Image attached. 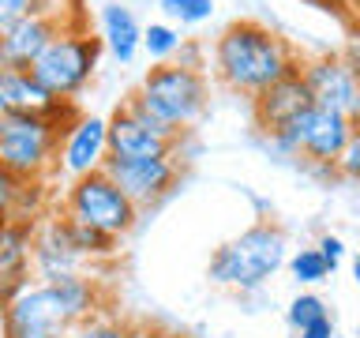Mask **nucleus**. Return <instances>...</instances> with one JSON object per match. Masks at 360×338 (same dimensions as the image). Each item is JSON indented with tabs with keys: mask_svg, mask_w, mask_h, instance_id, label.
I'll use <instances>...</instances> for the list:
<instances>
[{
	"mask_svg": "<svg viewBox=\"0 0 360 338\" xmlns=\"http://www.w3.org/2000/svg\"><path fill=\"white\" fill-rule=\"evenodd\" d=\"M300 64L304 61L297 56V49L255 19L229 23L214 42V75L229 90L248 98L263 94L266 87L300 72Z\"/></svg>",
	"mask_w": 360,
	"mask_h": 338,
	"instance_id": "f257e3e1",
	"label": "nucleus"
},
{
	"mask_svg": "<svg viewBox=\"0 0 360 338\" xmlns=\"http://www.w3.org/2000/svg\"><path fill=\"white\" fill-rule=\"evenodd\" d=\"M285 259H289L285 230L274 222H255L244 233H236L233 241L214 248L207 275L214 286L252 293V289H263L285 267Z\"/></svg>",
	"mask_w": 360,
	"mask_h": 338,
	"instance_id": "f03ea898",
	"label": "nucleus"
},
{
	"mask_svg": "<svg viewBox=\"0 0 360 338\" xmlns=\"http://www.w3.org/2000/svg\"><path fill=\"white\" fill-rule=\"evenodd\" d=\"M131 98L139 101L162 128L180 135L202 117V109H207V75L191 64H180V61L154 64L150 72L143 75V83Z\"/></svg>",
	"mask_w": 360,
	"mask_h": 338,
	"instance_id": "7ed1b4c3",
	"label": "nucleus"
},
{
	"mask_svg": "<svg viewBox=\"0 0 360 338\" xmlns=\"http://www.w3.org/2000/svg\"><path fill=\"white\" fill-rule=\"evenodd\" d=\"M98 56H101V38H94L83 27V19H72L56 30V38L45 45V53L30 64V75L38 79L49 98L75 101L98 72Z\"/></svg>",
	"mask_w": 360,
	"mask_h": 338,
	"instance_id": "20e7f679",
	"label": "nucleus"
},
{
	"mask_svg": "<svg viewBox=\"0 0 360 338\" xmlns=\"http://www.w3.org/2000/svg\"><path fill=\"white\" fill-rule=\"evenodd\" d=\"M60 135L45 113H8L0 117V165L19 180H49Z\"/></svg>",
	"mask_w": 360,
	"mask_h": 338,
	"instance_id": "39448f33",
	"label": "nucleus"
},
{
	"mask_svg": "<svg viewBox=\"0 0 360 338\" xmlns=\"http://www.w3.org/2000/svg\"><path fill=\"white\" fill-rule=\"evenodd\" d=\"M60 218L83 222V225H90V230H101V233H109V237L120 241L124 233L135 230L139 207L117 188V180H112L105 169H98V173L75 177L72 184L64 188Z\"/></svg>",
	"mask_w": 360,
	"mask_h": 338,
	"instance_id": "423d86ee",
	"label": "nucleus"
},
{
	"mask_svg": "<svg viewBox=\"0 0 360 338\" xmlns=\"http://www.w3.org/2000/svg\"><path fill=\"white\" fill-rule=\"evenodd\" d=\"M353 128H356L353 120L338 117V113L323 109V106H308L300 117H292L285 128L266 135V139L278 154H304L315 165H334L342 146L349 143V135H353Z\"/></svg>",
	"mask_w": 360,
	"mask_h": 338,
	"instance_id": "0eeeda50",
	"label": "nucleus"
},
{
	"mask_svg": "<svg viewBox=\"0 0 360 338\" xmlns=\"http://www.w3.org/2000/svg\"><path fill=\"white\" fill-rule=\"evenodd\" d=\"M0 327L4 338H68L72 323L56 304L49 282H30L15 297L0 304Z\"/></svg>",
	"mask_w": 360,
	"mask_h": 338,
	"instance_id": "6e6552de",
	"label": "nucleus"
},
{
	"mask_svg": "<svg viewBox=\"0 0 360 338\" xmlns=\"http://www.w3.org/2000/svg\"><path fill=\"white\" fill-rule=\"evenodd\" d=\"M105 135H109V154L112 158L176 154V143H180V135L162 128L135 98H128L112 117H105Z\"/></svg>",
	"mask_w": 360,
	"mask_h": 338,
	"instance_id": "1a4fd4ad",
	"label": "nucleus"
},
{
	"mask_svg": "<svg viewBox=\"0 0 360 338\" xmlns=\"http://www.w3.org/2000/svg\"><path fill=\"white\" fill-rule=\"evenodd\" d=\"M101 169L117 180V188L139 211L150 207V203H162L176 188V177H180L176 154H154V158H112L109 154Z\"/></svg>",
	"mask_w": 360,
	"mask_h": 338,
	"instance_id": "9d476101",
	"label": "nucleus"
},
{
	"mask_svg": "<svg viewBox=\"0 0 360 338\" xmlns=\"http://www.w3.org/2000/svg\"><path fill=\"white\" fill-rule=\"evenodd\" d=\"M300 79H304V87H308L315 106L330 109V113L353 120L360 128V83L345 68L342 56H315V61H304Z\"/></svg>",
	"mask_w": 360,
	"mask_h": 338,
	"instance_id": "9b49d317",
	"label": "nucleus"
},
{
	"mask_svg": "<svg viewBox=\"0 0 360 338\" xmlns=\"http://www.w3.org/2000/svg\"><path fill=\"white\" fill-rule=\"evenodd\" d=\"M30 270H34V282H56V278L79 275V270H90V263L75 252L72 237H68V222L60 214H41L34 222Z\"/></svg>",
	"mask_w": 360,
	"mask_h": 338,
	"instance_id": "f8f14e48",
	"label": "nucleus"
},
{
	"mask_svg": "<svg viewBox=\"0 0 360 338\" xmlns=\"http://www.w3.org/2000/svg\"><path fill=\"white\" fill-rule=\"evenodd\" d=\"M109 158V135H105V117L94 113H79V120L60 135V151H56V173L68 180L98 173Z\"/></svg>",
	"mask_w": 360,
	"mask_h": 338,
	"instance_id": "ddd939ff",
	"label": "nucleus"
},
{
	"mask_svg": "<svg viewBox=\"0 0 360 338\" xmlns=\"http://www.w3.org/2000/svg\"><path fill=\"white\" fill-rule=\"evenodd\" d=\"M72 19L56 15H19L8 27H0V68H30L45 53V45L56 38V30Z\"/></svg>",
	"mask_w": 360,
	"mask_h": 338,
	"instance_id": "4468645a",
	"label": "nucleus"
},
{
	"mask_svg": "<svg viewBox=\"0 0 360 338\" xmlns=\"http://www.w3.org/2000/svg\"><path fill=\"white\" fill-rule=\"evenodd\" d=\"M30 244H34L30 218H0V304L34 282Z\"/></svg>",
	"mask_w": 360,
	"mask_h": 338,
	"instance_id": "2eb2a0df",
	"label": "nucleus"
},
{
	"mask_svg": "<svg viewBox=\"0 0 360 338\" xmlns=\"http://www.w3.org/2000/svg\"><path fill=\"white\" fill-rule=\"evenodd\" d=\"M308 106H315V101H311V94H308V87H304L300 72L285 75L281 83L266 87L263 94H255V98H252L255 124H259V132H263V135L281 132L292 117H300V113L308 109Z\"/></svg>",
	"mask_w": 360,
	"mask_h": 338,
	"instance_id": "dca6fc26",
	"label": "nucleus"
},
{
	"mask_svg": "<svg viewBox=\"0 0 360 338\" xmlns=\"http://www.w3.org/2000/svg\"><path fill=\"white\" fill-rule=\"evenodd\" d=\"M98 27H101V45L117 56L120 64H131L139 56V45H143V23L135 19L131 8L124 4H105L98 15Z\"/></svg>",
	"mask_w": 360,
	"mask_h": 338,
	"instance_id": "f3484780",
	"label": "nucleus"
},
{
	"mask_svg": "<svg viewBox=\"0 0 360 338\" xmlns=\"http://www.w3.org/2000/svg\"><path fill=\"white\" fill-rule=\"evenodd\" d=\"M49 101L53 98L30 75V68H0V117H8V113H41Z\"/></svg>",
	"mask_w": 360,
	"mask_h": 338,
	"instance_id": "a211bd4d",
	"label": "nucleus"
},
{
	"mask_svg": "<svg viewBox=\"0 0 360 338\" xmlns=\"http://www.w3.org/2000/svg\"><path fill=\"white\" fill-rule=\"evenodd\" d=\"M68 237H72L75 252L83 256L90 267L101 263V259H112V256H117V248H120L117 237H109V233H101V230H90V225H83V222H68Z\"/></svg>",
	"mask_w": 360,
	"mask_h": 338,
	"instance_id": "6ab92c4d",
	"label": "nucleus"
},
{
	"mask_svg": "<svg viewBox=\"0 0 360 338\" xmlns=\"http://www.w3.org/2000/svg\"><path fill=\"white\" fill-rule=\"evenodd\" d=\"M79 0H0V27H8L19 15H56V19H79Z\"/></svg>",
	"mask_w": 360,
	"mask_h": 338,
	"instance_id": "aec40b11",
	"label": "nucleus"
},
{
	"mask_svg": "<svg viewBox=\"0 0 360 338\" xmlns=\"http://www.w3.org/2000/svg\"><path fill=\"white\" fill-rule=\"evenodd\" d=\"M184 49V38H180V30L173 23H150V27H143V45L139 53H146L154 64H169L173 56Z\"/></svg>",
	"mask_w": 360,
	"mask_h": 338,
	"instance_id": "412c9836",
	"label": "nucleus"
},
{
	"mask_svg": "<svg viewBox=\"0 0 360 338\" xmlns=\"http://www.w3.org/2000/svg\"><path fill=\"white\" fill-rule=\"evenodd\" d=\"M68 338H139V331H135L124 315L105 308V312L90 315V320H83V323H75Z\"/></svg>",
	"mask_w": 360,
	"mask_h": 338,
	"instance_id": "4be33fe9",
	"label": "nucleus"
},
{
	"mask_svg": "<svg viewBox=\"0 0 360 338\" xmlns=\"http://www.w3.org/2000/svg\"><path fill=\"white\" fill-rule=\"evenodd\" d=\"M285 267H289V275L300 282V286H319V282H326L334 275L330 263L319 256V248H300V252H292L285 259Z\"/></svg>",
	"mask_w": 360,
	"mask_h": 338,
	"instance_id": "5701e85b",
	"label": "nucleus"
},
{
	"mask_svg": "<svg viewBox=\"0 0 360 338\" xmlns=\"http://www.w3.org/2000/svg\"><path fill=\"white\" fill-rule=\"evenodd\" d=\"M158 8L173 27H199L214 15V0H158Z\"/></svg>",
	"mask_w": 360,
	"mask_h": 338,
	"instance_id": "b1692460",
	"label": "nucleus"
},
{
	"mask_svg": "<svg viewBox=\"0 0 360 338\" xmlns=\"http://www.w3.org/2000/svg\"><path fill=\"white\" fill-rule=\"evenodd\" d=\"M326 315V301L319 297V293H297V297L289 301V312H285V320L292 331H300V327H308L315 320H323Z\"/></svg>",
	"mask_w": 360,
	"mask_h": 338,
	"instance_id": "393cba45",
	"label": "nucleus"
},
{
	"mask_svg": "<svg viewBox=\"0 0 360 338\" xmlns=\"http://www.w3.org/2000/svg\"><path fill=\"white\" fill-rule=\"evenodd\" d=\"M334 169L349 180H360V128H353V135H349V143L342 146V154H338Z\"/></svg>",
	"mask_w": 360,
	"mask_h": 338,
	"instance_id": "a878e982",
	"label": "nucleus"
},
{
	"mask_svg": "<svg viewBox=\"0 0 360 338\" xmlns=\"http://www.w3.org/2000/svg\"><path fill=\"white\" fill-rule=\"evenodd\" d=\"M19 192H22V180L0 165V218H11V214H15Z\"/></svg>",
	"mask_w": 360,
	"mask_h": 338,
	"instance_id": "bb28decb",
	"label": "nucleus"
},
{
	"mask_svg": "<svg viewBox=\"0 0 360 338\" xmlns=\"http://www.w3.org/2000/svg\"><path fill=\"white\" fill-rule=\"evenodd\" d=\"M315 248H319V256L330 263V270H338V263L345 259V241H342V237H334V233H323Z\"/></svg>",
	"mask_w": 360,
	"mask_h": 338,
	"instance_id": "cd10ccee",
	"label": "nucleus"
},
{
	"mask_svg": "<svg viewBox=\"0 0 360 338\" xmlns=\"http://www.w3.org/2000/svg\"><path fill=\"white\" fill-rule=\"evenodd\" d=\"M297 334H300V338H334V323H330V315H323V320L300 327Z\"/></svg>",
	"mask_w": 360,
	"mask_h": 338,
	"instance_id": "c85d7f7f",
	"label": "nucleus"
},
{
	"mask_svg": "<svg viewBox=\"0 0 360 338\" xmlns=\"http://www.w3.org/2000/svg\"><path fill=\"white\" fill-rule=\"evenodd\" d=\"M342 61H345V68L356 75V83H360V38H356V42H353V45H349V49L342 53Z\"/></svg>",
	"mask_w": 360,
	"mask_h": 338,
	"instance_id": "c756f323",
	"label": "nucleus"
},
{
	"mask_svg": "<svg viewBox=\"0 0 360 338\" xmlns=\"http://www.w3.org/2000/svg\"><path fill=\"white\" fill-rule=\"evenodd\" d=\"M139 338H184L176 331H139Z\"/></svg>",
	"mask_w": 360,
	"mask_h": 338,
	"instance_id": "7c9ffc66",
	"label": "nucleus"
},
{
	"mask_svg": "<svg viewBox=\"0 0 360 338\" xmlns=\"http://www.w3.org/2000/svg\"><path fill=\"white\" fill-rule=\"evenodd\" d=\"M353 282H356V286H360V256L353 259Z\"/></svg>",
	"mask_w": 360,
	"mask_h": 338,
	"instance_id": "2f4dec72",
	"label": "nucleus"
},
{
	"mask_svg": "<svg viewBox=\"0 0 360 338\" xmlns=\"http://www.w3.org/2000/svg\"><path fill=\"white\" fill-rule=\"evenodd\" d=\"M0 338H4V327H0Z\"/></svg>",
	"mask_w": 360,
	"mask_h": 338,
	"instance_id": "473e14b6",
	"label": "nucleus"
}]
</instances>
